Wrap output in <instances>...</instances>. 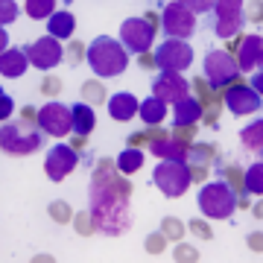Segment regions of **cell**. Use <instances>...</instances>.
<instances>
[{
	"mask_svg": "<svg viewBox=\"0 0 263 263\" xmlns=\"http://www.w3.org/2000/svg\"><path fill=\"white\" fill-rule=\"evenodd\" d=\"M208 158H211V149H202V146H199V149H193V164H202V167H205Z\"/></svg>",
	"mask_w": 263,
	"mask_h": 263,
	"instance_id": "obj_33",
	"label": "cell"
},
{
	"mask_svg": "<svg viewBox=\"0 0 263 263\" xmlns=\"http://www.w3.org/2000/svg\"><path fill=\"white\" fill-rule=\"evenodd\" d=\"M12 108H15V105H12V97H0V117H3V120H6V117H9L12 114Z\"/></svg>",
	"mask_w": 263,
	"mask_h": 263,
	"instance_id": "obj_31",
	"label": "cell"
},
{
	"mask_svg": "<svg viewBox=\"0 0 263 263\" xmlns=\"http://www.w3.org/2000/svg\"><path fill=\"white\" fill-rule=\"evenodd\" d=\"M155 65L161 70H187L193 65V47H190L184 38H167L161 47H155Z\"/></svg>",
	"mask_w": 263,
	"mask_h": 263,
	"instance_id": "obj_10",
	"label": "cell"
},
{
	"mask_svg": "<svg viewBox=\"0 0 263 263\" xmlns=\"http://www.w3.org/2000/svg\"><path fill=\"white\" fill-rule=\"evenodd\" d=\"M73 29H76V21H73L70 12H56V15L47 21V32L50 35H56L59 41H62V38H70L73 35Z\"/></svg>",
	"mask_w": 263,
	"mask_h": 263,
	"instance_id": "obj_23",
	"label": "cell"
},
{
	"mask_svg": "<svg viewBox=\"0 0 263 263\" xmlns=\"http://www.w3.org/2000/svg\"><path fill=\"white\" fill-rule=\"evenodd\" d=\"M97 126V117H94V108L88 103H76L73 105V132L76 138H88Z\"/></svg>",
	"mask_w": 263,
	"mask_h": 263,
	"instance_id": "obj_21",
	"label": "cell"
},
{
	"mask_svg": "<svg viewBox=\"0 0 263 263\" xmlns=\"http://www.w3.org/2000/svg\"><path fill=\"white\" fill-rule=\"evenodd\" d=\"M179 3H184L190 12H196V15H202V12H211L216 6V0H179Z\"/></svg>",
	"mask_w": 263,
	"mask_h": 263,
	"instance_id": "obj_29",
	"label": "cell"
},
{
	"mask_svg": "<svg viewBox=\"0 0 263 263\" xmlns=\"http://www.w3.org/2000/svg\"><path fill=\"white\" fill-rule=\"evenodd\" d=\"M252 88L257 91V94H263V70H257V73L252 76Z\"/></svg>",
	"mask_w": 263,
	"mask_h": 263,
	"instance_id": "obj_34",
	"label": "cell"
},
{
	"mask_svg": "<svg viewBox=\"0 0 263 263\" xmlns=\"http://www.w3.org/2000/svg\"><path fill=\"white\" fill-rule=\"evenodd\" d=\"M152 97L164 100L167 105L181 103L184 97H190V82L179 70H161L155 79H152Z\"/></svg>",
	"mask_w": 263,
	"mask_h": 263,
	"instance_id": "obj_12",
	"label": "cell"
},
{
	"mask_svg": "<svg viewBox=\"0 0 263 263\" xmlns=\"http://www.w3.org/2000/svg\"><path fill=\"white\" fill-rule=\"evenodd\" d=\"M138 111H141V103H138V97L129 94V91H120V94H114L111 100H108V114H111L117 123L132 120Z\"/></svg>",
	"mask_w": 263,
	"mask_h": 263,
	"instance_id": "obj_19",
	"label": "cell"
},
{
	"mask_svg": "<svg viewBox=\"0 0 263 263\" xmlns=\"http://www.w3.org/2000/svg\"><path fill=\"white\" fill-rule=\"evenodd\" d=\"M143 164V152L141 149H123L120 155H117V170H120L123 176H132V173H138Z\"/></svg>",
	"mask_w": 263,
	"mask_h": 263,
	"instance_id": "obj_25",
	"label": "cell"
},
{
	"mask_svg": "<svg viewBox=\"0 0 263 263\" xmlns=\"http://www.w3.org/2000/svg\"><path fill=\"white\" fill-rule=\"evenodd\" d=\"M79 47H82V44H70V56H67V59H70L73 65L79 62V59H82V50H79Z\"/></svg>",
	"mask_w": 263,
	"mask_h": 263,
	"instance_id": "obj_35",
	"label": "cell"
},
{
	"mask_svg": "<svg viewBox=\"0 0 263 263\" xmlns=\"http://www.w3.org/2000/svg\"><path fill=\"white\" fill-rule=\"evenodd\" d=\"M85 59H88V67L97 76H103V79L120 76L129 67V50L123 47V41H114L108 35L94 38L88 44V50H85Z\"/></svg>",
	"mask_w": 263,
	"mask_h": 263,
	"instance_id": "obj_2",
	"label": "cell"
},
{
	"mask_svg": "<svg viewBox=\"0 0 263 263\" xmlns=\"http://www.w3.org/2000/svg\"><path fill=\"white\" fill-rule=\"evenodd\" d=\"M27 65H29L27 50L9 47V50H3V56H0V73L6 76V79H18V76H24Z\"/></svg>",
	"mask_w": 263,
	"mask_h": 263,
	"instance_id": "obj_20",
	"label": "cell"
},
{
	"mask_svg": "<svg viewBox=\"0 0 263 263\" xmlns=\"http://www.w3.org/2000/svg\"><path fill=\"white\" fill-rule=\"evenodd\" d=\"M155 187L170 199H179L187 193L190 181H193V170L187 167V161H173V158H161V164L152 173Z\"/></svg>",
	"mask_w": 263,
	"mask_h": 263,
	"instance_id": "obj_4",
	"label": "cell"
},
{
	"mask_svg": "<svg viewBox=\"0 0 263 263\" xmlns=\"http://www.w3.org/2000/svg\"><path fill=\"white\" fill-rule=\"evenodd\" d=\"M123 173L117 170V161L103 158L100 167L94 170L91 179V222L94 228H100L103 234H123L132 228V184L126 179H120Z\"/></svg>",
	"mask_w": 263,
	"mask_h": 263,
	"instance_id": "obj_1",
	"label": "cell"
},
{
	"mask_svg": "<svg viewBox=\"0 0 263 263\" xmlns=\"http://www.w3.org/2000/svg\"><path fill=\"white\" fill-rule=\"evenodd\" d=\"M164 231H167V237H173V240H176V237H181V234H179L181 226L176 222V219H167V222H164Z\"/></svg>",
	"mask_w": 263,
	"mask_h": 263,
	"instance_id": "obj_32",
	"label": "cell"
},
{
	"mask_svg": "<svg viewBox=\"0 0 263 263\" xmlns=\"http://www.w3.org/2000/svg\"><path fill=\"white\" fill-rule=\"evenodd\" d=\"M199 117H205V108L196 97H184L181 103L173 105V126L181 129V126H196Z\"/></svg>",
	"mask_w": 263,
	"mask_h": 263,
	"instance_id": "obj_18",
	"label": "cell"
},
{
	"mask_svg": "<svg viewBox=\"0 0 263 263\" xmlns=\"http://www.w3.org/2000/svg\"><path fill=\"white\" fill-rule=\"evenodd\" d=\"M27 15L32 21H50L56 15V0H27Z\"/></svg>",
	"mask_w": 263,
	"mask_h": 263,
	"instance_id": "obj_26",
	"label": "cell"
},
{
	"mask_svg": "<svg viewBox=\"0 0 263 263\" xmlns=\"http://www.w3.org/2000/svg\"><path fill=\"white\" fill-rule=\"evenodd\" d=\"M27 56H29V65L38 67V70H53V67L65 59V47L59 44L56 35H44L38 38V41H32V44H27Z\"/></svg>",
	"mask_w": 263,
	"mask_h": 263,
	"instance_id": "obj_13",
	"label": "cell"
},
{
	"mask_svg": "<svg viewBox=\"0 0 263 263\" xmlns=\"http://www.w3.org/2000/svg\"><path fill=\"white\" fill-rule=\"evenodd\" d=\"M103 88H97L94 82H88L85 85V100H88V103H103Z\"/></svg>",
	"mask_w": 263,
	"mask_h": 263,
	"instance_id": "obj_30",
	"label": "cell"
},
{
	"mask_svg": "<svg viewBox=\"0 0 263 263\" xmlns=\"http://www.w3.org/2000/svg\"><path fill=\"white\" fill-rule=\"evenodd\" d=\"M76 164H79V155L67 143H53V149L44 158V173H47L50 181H65L76 170Z\"/></svg>",
	"mask_w": 263,
	"mask_h": 263,
	"instance_id": "obj_14",
	"label": "cell"
},
{
	"mask_svg": "<svg viewBox=\"0 0 263 263\" xmlns=\"http://www.w3.org/2000/svg\"><path fill=\"white\" fill-rule=\"evenodd\" d=\"M254 216H263V202H260L257 208H254Z\"/></svg>",
	"mask_w": 263,
	"mask_h": 263,
	"instance_id": "obj_37",
	"label": "cell"
},
{
	"mask_svg": "<svg viewBox=\"0 0 263 263\" xmlns=\"http://www.w3.org/2000/svg\"><path fill=\"white\" fill-rule=\"evenodd\" d=\"M260 155H263V152H260Z\"/></svg>",
	"mask_w": 263,
	"mask_h": 263,
	"instance_id": "obj_39",
	"label": "cell"
},
{
	"mask_svg": "<svg viewBox=\"0 0 263 263\" xmlns=\"http://www.w3.org/2000/svg\"><path fill=\"white\" fill-rule=\"evenodd\" d=\"M161 27H164V32H167V38H184L187 41L193 32H196V12H190L184 3H170L167 9H164V15H161Z\"/></svg>",
	"mask_w": 263,
	"mask_h": 263,
	"instance_id": "obj_11",
	"label": "cell"
},
{
	"mask_svg": "<svg viewBox=\"0 0 263 263\" xmlns=\"http://www.w3.org/2000/svg\"><path fill=\"white\" fill-rule=\"evenodd\" d=\"M141 120L146 123V126H158L164 117H167V103L164 100H158V97H146L141 103Z\"/></svg>",
	"mask_w": 263,
	"mask_h": 263,
	"instance_id": "obj_22",
	"label": "cell"
},
{
	"mask_svg": "<svg viewBox=\"0 0 263 263\" xmlns=\"http://www.w3.org/2000/svg\"><path fill=\"white\" fill-rule=\"evenodd\" d=\"M243 184H246V190H249V193L263 196V161H260V164H252V167L246 170Z\"/></svg>",
	"mask_w": 263,
	"mask_h": 263,
	"instance_id": "obj_27",
	"label": "cell"
},
{
	"mask_svg": "<svg viewBox=\"0 0 263 263\" xmlns=\"http://www.w3.org/2000/svg\"><path fill=\"white\" fill-rule=\"evenodd\" d=\"M193 231H199V237H211V231H208L202 222H193Z\"/></svg>",
	"mask_w": 263,
	"mask_h": 263,
	"instance_id": "obj_36",
	"label": "cell"
},
{
	"mask_svg": "<svg viewBox=\"0 0 263 263\" xmlns=\"http://www.w3.org/2000/svg\"><path fill=\"white\" fill-rule=\"evenodd\" d=\"M237 65H240V73L243 70H254V67H263V38L260 35H246L240 50H237Z\"/></svg>",
	"mask_w": 263,
	"mask_h": 263,
	"instance_id": "obj_16",
	"label": "cell"
},
{
	"mask_svg": "<svg viewBox=\"0 0 263 263\" xmlns=\"http://www.w3.org/2000/svg\"><path fill=\"white\" fill-rule=\"evenodd\" d=\"M38 129L50 135V138H67L73 132V108H67L65 103H47L35 114Z\"/></svg>",
	"mask_w": 263,
	"mask_h": 263,
	"instance_id": "obj_9",
	"label": "cell"
},
{
	"mask_svg": "<svg viewBox=\"0 0 263 263\" xmlns=\"http://www.w3.org/2000/svg\"><path fill=\"white\" fill-rule=\"evenodd\" d=\"M18 18V6H15V0H0V24L6 27V24H15Z\"/></svg>",
	"mask_w": 263,
	"mask_h": 263,
	"instance_id": "obj_28",
	"label": "cell"
},
{
	"mask_svg": "<svg viewBox=\"0 0 263 263\" xmlns=\"http://www.w3.org/2000/svg\"><path fill=\"white\" fill-rule=\"evenodd\" d=\"M196 205L205 214V219H228L237 211V193L228 181H211L199 190Z\"/></svg>",
	"mask_w": 263,
	"mask_h": 263,
	"instance_id": "obj_3",
	"label": "cell"
},
{
	"mask_svg": "<svg viewBox=\"0 0 263 263\" xmlns=\"http://www.w3.org/2000/svg\"><path fill=\"white\" fill-rule=\"evenodd\" d=\"M226 105L231 114L246 117V114L260 111V94L254 91L252 85H231L228 94H226Z\"/></svg>",
	"mask_w": 263,
	"mask_h": 263,
	"instance_id": "obj_15",
	"label": "cell"
},
{
	"mask_svg": "<svg viewBox=\"0 0 263 263\" xmlns=\"http://www.w3.org/2000/svg\"><path fill=\"white\" fill-rule=\"evenodd\" d=\"M246 27L243 0H216L214 6V32L219 38H234Z\"/></svg>",
	"mask_w": 263,
	"mask_h": 263,
	"instance_id": "obj_7",
	"label": "cell"
},
{
	"mask_svg": "<svg viewBox=\"0 0 263 263\" xmlns=\"http://www.w3.org/2000/svg\"><path fill=\"white\" fill-rule=\"evenodd\" d=\"M152 38H155V24H152V18H126L120 24V41L129 53L143 56L152 47Z\"/></svg>",
	"mask_w": 263,
	"mask_h": 263,
	"instance_id": "obj_8",
	"label": "cell"
},
{
	"mask_svg": "<svg viewBox=\"0 0 263 263\" xmlns=\"http://www.w3.org/2000/svg\"><path fill=\"white\" fill-rule=\"evenodd\" d=\"M149 152L158 155V158H173V161H187V155H190L187 143L176 141V138H170V135H152Z\"/></svg>",
	"mask_w": 263,
	"mask_h": 263,
	"instance_id": "obj_17",
	"label": "cell"
},
{
	"mask_svg": "<svg viewBox=\"0 0 263 263\" xmlns=\"http://www.w3.org/2000/svg\"><path fill=\"white\" fill-rule=\"evenodd\" d=\"M237 76H240V65H237V59L231 53L214 50V53L205 56V82L211 91H219V88L231 85Z\"/></svg>",
	"mask_w": 263,
	"mask_h": 263,
	"instance_id": "obj_6",
	"label": "cell"
},
{
	"mask_svg": "<svg viewBox=\"0 0 263 263\" xmlns=\"http://www.w3.org/2000/svg\"><path fill=\"white\" fill-rule=\"evenodd\" d=\"M240 141L249 152H263V120L249 123L243 132H240Z\"/></svg>",
	"mask_w": 263,
	"mask_h": 263,
	"instance_id": "obj_24",
	"label": "cell"
},
{
	"mask_svg": "<svg viewBox=\"0 0 263 263\" xmlns=\"http://www.w3.org/2000/svg\"><path fill=\"white\" fill-rule=\"evenodd\" d=\"M0 143L9 155H29V152L41 149V132L32 126L29 117L18 123H3V132H0Z\"/></svg>",
	"mask_w": 263,
	"mask_h": 263,
	"instance_id": "obj_5",
	"label": "cell"
},
{
	"mask_svg": "<svg viewBox=\"0 0 263 263\" xmlns=\"http://www.w3.org/2000/svg\"><path fill=\"white\" fill-rule=\"evenodd\" d=\"M62 3H73V0H62Z\"/></svg>",
	"mask_w": 263,
	"mask_h": 263,
	"instance_id": "obj_38",
	"label": "cell"
}]
</instances>
